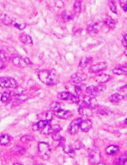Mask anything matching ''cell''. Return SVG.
<instances>
[{"label": "cell", "instance_id": "6da1fadb", "mask_svg": "<svg viewBox=\"0 0 127 165\" xmlns=\"http://www.w3.org/2000/svg\"><path fill=\"white\" fill-rule=\"evenodd\" d=\"M38 76L41 81L46 85H56L59 82L58 74L53 70H41L38 73Z\"/></svg>", "mask_w": 127, "mask_h": 165}, {"label": "cell", "instance_id": "7a4b0ae2", "mask_svg": "<svg viewBox=\"0 0 127 165\" xmlns=\"http://www.w3.org/2000/svg\"><path fill=\"white\" fill-rule=\"evenodd\" d=\"M11 61L14 65L20 68H25L32 64L31 61L28 58L17 55L12 56L11 57Z\"/></svg>", "mask_w": 127, "mask_h": 165}, {"label": "cell", "instance_id": "3957f363", "mask_svg": "<svg viewBox=\"0 0 127 165\" xmlns=\"http://www.w3.org/2000/svg\"><path fill=\"white\" fill-rule=\"evenodd\" d=\"M18 85L14 79L7 77H0V87L16 89Z\"/></svg>", "mask_w": 127, "mask_h": 165}, {"label": "cell", "instance_id": "277c9868", "mask_svg": "<svg viewBox=\"0 0 127 165\" xmlns=\"http://www.w3.org/2000/svg\"><path fill=\"white\" fill-rule=\"evenodd\" d=\"M38 152L42 159H48L51 154V148L49 144L47 142H40L38 144Z\"/></svg>", "mask_w": 127, "mask_h": 165}, {"label": "cell", "instance_id": "5b68a950", "mask_svg": "<svg viewBox=\"0 0 127 165\" xmlns=\"http://www.w3.org/2000/svg\"><path fill=\"white\" fill-rule=\"evenodd\" d=\"M58 98L63 101H70L72 102L78 103H80V99L78 97L74 95L68 91H62L58 94Z\"/></svg>", "mask_w": 127, "mask_h": 165}, {"label": "cell", "instance_id": "8992f818", "mask_svg": "<svg viewBox=\"0 0 127 165\" xmlns=\"http://www.w3.org/2000/svg\"><path fill=\"white\" fill-rule=\"evenodd\" d=\"M81 106H86L91 109L96 108L97 106V101L94 96L91 95L85 96L83 97Z\"/></svg>", "mask_w": 127, "mask_h": 165}, {"label": "cell", "instance_id": "52a82bcc", "mask_svg": "<svg viewBox=\"0 0 127 165\" xmlns=\"http://www.w3.org/2000/svg\"><path fill=\"white\" fill-rule=\"evenodd\" d=\"M82 121V120L81 118H78L73 120L71 122V123L70 124L69 126L68 127V132L70 134L75 135L78 132L79 129L80 128V126H81Z\"/></svg>", "mask_w": 127, "mask_h": 165}, {"label": "cell", "instance_id": "ba28073f", "mask_svg": "<svg viewBox=\"0 0 127 165\" xmlns=\"http://www.w3.org/2000/svg\"><path fill=\"white\" fill-rule=\"evenodd\" d=\"M107 67H108L107 63L105 61H102L91 66L89 69V71L91 73L96 74L102 71H104V70L107 68Z\"/></svg>", "mask_w": 127, "mask_h": 165}, {"label": "cell", "instance_id": "9c48e42d", "mask_svg": "<svg viewBox=\"0 0 127 165\" xmlns=\"http://www.w3.org/2000/svg\"><path fill=\"white\" fill-rule=\"evenodd\" d=\"M105 86L103 85H98V86H94L91 85L87 87L86 92L89 95L92 96H95L98 93L104 91L105 90Z\"/></svg>", "mask_w": 127, "mask_h": 165}, {"label": "cell", "instance_id": "30bf717a", "mask_svg": "<svg viewBox=\"0 0 127 165\" xmlns=\"http://www.w3.org/2000/svg\"><path fill=\"white\" fill-rule=\"evenodd\" d=\"M53 114L58 118L62 120L68 119L72 116V112L70 111L62 108L58 109L56 111L53 112Z\"/></svg>", "mask_w": 127, "mask_h": 165}, {"label": "cell", "instance_id": "8fae6325", "mask_svg": "<svg viewBox=\"0 0 127 165\" xmlns=\"http://www.w3.org/2000/svg\"><path fill=\"white\" fill-rule=\"evenodd\" d=\"M87 75L83 73H76L71 76V80L74 83H80L87 79Z\"/></svg>", "mask_w": 127, "mask_h": 165}, {"label": "cell", "instance_id": "7c38bea8", "mask_svg": "<svg viewBox=\"0 0 127 165\" xmlns=\"http://www.w3.org/2000/svg\"><path fill=\"white\" fill-rule=\"evenodd\" d=\"M101 27H102V24L100 22L94 23L87 28V32L89 34H97L100 30Z\"/></svg>", "mask_w": 127, "mask_h": 165}, {"label": "cell", "instance_id": "4fadbf2b", "mask_svg": "<svg viewBox=\"0 0 127 165\" xmlns=\"http://www.w3.org/2000/svg\"><path fill=\"white\" fill-rule=\"evenodd\" d=\"M100 159V154L95 151H91L89 154L90 162L92 165H97Z\"/></svg>", "mask_w": 127, "mask_h": 165}, {"label": "cell", "instance_id": "5bb4252c", "mask_svg": "<svg viewBox=\"0 0 127 165\" xmlns=\"http://www.w3.org/2000/svg\"><path fill=\"white\" fill-rule=\"evenodd\" d=\"M111 77L108 74H100L95 77V81L98 84H103L109 81Z\"/></svg>", "mask_w": 127, "mask_h": 165}, {"label": "cell", "instance_id": "9a60e30c", "mask_svg": "<svg viewBox=\"0 0 127 165\" xmlns=\"http://www.w3.org/2000/svg\"><path fill=\"white\" fill-rule=\"evenodd\" d=\"M112 73L116 75H121L127 73V65H122L116 67L112 70Z\"/></svg>", "mask_w": 127, "mask_h": 165}, {"label": "cell", "instance_id": "2e32d148", "mask_svg": "<svg viewBox=\"0 0 127 165\" xmlns=\"http://www.w3.org/2000/svg\"><path fill=\"white\" fill-rule=\"evenodd\" d=\"M20 41L25 45H30L33 44V40L32 38L28 34H21L19 37Z\"/></svg>", "mask_w": 127, "mask_h": 165}, {"label": "cell", "instance_id": "e0dca14e", "mask_svg": "<svg viewBox=\"0 0 127 165\" xmlns=\"http://www.w3.org/2000/svg\"><path fill=\"white\" fill-rule=\"evenodd\" d=\"M91 127H92V122L91 120L87 119L82 121L80 128L83 132H88L91 128Z\"/></svg>", "mask_w": 127, "mask_h": 165}, {"label": "cell", "instance_id": "ac0fdd59", "mask_svg": "<svg viewBox=\"0 0 127 165\" xmlns=\"http://www.w3.org/2000/svg\"><path fill=\"white\" fill-rule=\"evenodd\" d=\"M78 112L80 115L84 116H90L92 115L91 109L86 106H80L78 109Z\"/></svg>", "mask_w": 127, "mask_h": 165}, {"label": "cell", "instance_id": "d6986e66", "mask_svg": "<svg viewBox=\"0 0 127 165\" xmlns=\"http://www.w3.org/2000/svg\"><path fill=\"white\" fill-rule=\"evenodd\" d=\"M92 57H84L81 59L78 67L80 69H85L87 66L92 63Z\"/></svg>", "mask_w": 127, "mask_h": 165}, {"label": "cell", "instance_id": "ffe728a7", "mask_svg": "<svg viewBox=\"0 0 127 165\" xmlns=\"http://www.w3.org/2000/svg\"><path fill=\"white\" fill-rule=\"evenodd\" d=\"M48 124H49L48 121L44 120H40L34 126V129L36 131H39L41 132Z\"/></svg>", "mask_w": 127, "mask_h": 165}, {"label": "cell", "instance_id": "44dd1931", "mask_svg": "<svg viewBox=\"0 0 127 165\" xmlns=\"http://www.w3.org/2000/svg\"><path fill=\"white\" fill-rule=\"evenodd\" d=\"M53 112L52 111H47L45 112H42L39 115V118H40L41 120H44L50 122L52 121L53 116Z\"/></svg>", "mask_w": 127, "mask_h": 165}, {"label": "cell", "instance_id": "7402d4cb", "mask_svg": "<svg viewBox=\"0 0 127 165\" xmlns=\"http://www.w3.org/2000/svg\"><path fill=\"white\" fill-rule=\"evenodd\" d=\"M13 26H14V28H18L19 30H23L24 28H25L26 25L25 23L21 22L20 21L18 20L17 19H12V24Z\"/></svg>", "mask_w": 127, "mask_h": 165}, {"label": "cell", "instance_id": "603a6c76", "mask_svg": "<svg viewBox=\"0 0 127 165\" xmlns=\"http://www.w3.org/2000/svg\"><path fill=\"white\" fill-rule=\"evenodd\" d=\"M104 24L108 28L113 29L116 27L115 20L112 17H108L105 18L104 21Z\"/></svg>", "mask_w": 127, "mask_h": 165}, {"label": "cell", "instance_id": "cb8c5ba5", "mask_svg": "<svg viewBox=\"0 0 127 165\" xmlns=\"http://www.w3.org/2000/svg\"><path fill=\"white\" fill-rule=\"evenodd\" d=\"M124 96H122L121 94L119 93H115L112 95L110 97V101L113 103H117L121 102L122 100L124 99Z\"/></svg>", "mask_w": 127, "mask_h": 165}, {"label": "cell", "instance_id": "d4e9b609", "mask_svg": "<svg viewBox=\"0 0 127 165\" xmlns=\"http://www.w3.org/2000/svg\"><path fill=\"white\" fill-rule=\"evenodd\" d=\"M119 150V147L115 145H110L106 149V153L109 155H113L116 153Z\"/></svg>", "mask_w": 127, "mask_h": 165}, {"label": "cell", "instance_id": "484cf974", "mask_svg": "<svg viewBox=\"0 0 127 165\" xmlns=\"http://www.w3.org/2000/svg\"><path fill=\"white\" fill-rule=\"evenodd\" d=\"M62 17L65 22H70L73 20L74 15L69 12H64L62 13Z\"/></svg>", "mask_w": 127, "mask_h": 165}, {"label": "cell", "instance_id": "4316f807", "mask_svg": "<svg viewBox=\"0 0 127 165\" xmlns=\"http://www.w3.org/2000/svg\"><path fill=\"white\" fill-rule=\"evenodd\" d=\"M10 142V137L7 134H3L0 136V144L7 146Z\"/></svg>", "mask_w": 127, "mask_h": 165}, {"label": "cell", "instance_id": "83f0119b", "mask_svg": "<svg viewBox=\"0 0 127 165\" xmlns=\"http://www.w3.org/2000/svg\"><path fill=\"white\" fill-rule=\"evenodd\" d=\"M81 4L82 1L76 0V1L74 4V10L76 14H79L81 11Z\"/></svg>", "mask_w": 127, "mask_h": 165}, {"label": "cell", "instance_id": "f1b7e54d", "mask_svg": "<svg viewBox=\"0 0 127 165\" xmlns=\"http://www.w3.org/2000/svg\"><path fill=\"white\" fill-rule=\"evenodd\" d=\"M1 20L3 23L6 25H11L12 24V18L6 14L3 15L1 17Z\"/></svg>", "mask_w": 127, "mask_h": 165}, {"label": "cell", "instance_id": "f546056e", "mask_svg": "<svg viewBox=\"0 0 127 165\" xmlns=\"http://www.w3.org/2000/svg\"><path fill=\"white\" fill-rule=\"evenodd\" d=\"M11 93L10 91H5L3 93L1 97V101L3 103H7L10 99Z\"/></svg>", "mask_w": 127, "mask_h": 165}, {"label": "cell", "instance_id": "4dcf8cb0", "mask_svg": "<svg viewBox=\"0 0 127 165\" xmlns=\"http://www.w3.org/2000/svg\"><path fill=\"white\" fill-rule=\"evenodd\" d=\"M109 6L110 10L111 12L113 13L117 14V8H116L114 0H110L109 2Z\"/></svg>", "mask_w": 127, "mask_h": 165}, {"label": "cell", "instance_id": "1f68e13d", "mask_svg": "<svg viewBox=\"0 0 127 165\" xmlns=\"http://www.w3.org/2000/svg\"><path fill=\"white\" fill-rule=\"evenodd\" d=\"M34 140V137L32 136L26 135L21 138V141L23 142H32Z\"/></svg>", "mask_w": 127, "mask_h": 165}, {"label": "cell", "instance_id": "d6a6232c", "mask_svg": "<svg viewBox=\"0 0 127 165\" xmlns=\"http://www.w3.org/2000/svg\"><path fill=\"white\" fill-rule=\"evenodd\" d=\"M8 58H10V57H8L7 54L6 53L5 51L0 48V60H4V59H7Z\"/></svg>", "mask_w": 127, "mask_h": 165}, {"label": "cell", "instance_id": "836d02e7", "mask_svg": "<svg viewBox=\"0 0 127 165\" xmlns=\"http://www.w3.org/2000/svg\"><path fill=\"white\" fill-rule=\"evenodd\" d=\"M50 108H51V111L53 112L58 109L61 108V105L60 103L58 102L52 103V104L51 105Z\"/></svg>", "mask_w": 127, "mask_h": 165}, {"label": "cell", "instance_id": "e575fe53", "mask_svg": "<svg viewBox=\"0 0 127 165\" xmlns=\"http://www.w3.org/2000/svg\"><path fill=\"white\" fill-rule=\"evenodd\" d=\"M127 162V156L126 154H123L118 160V165H124Z\"/></svg>", "mask_w": 127, "mask_h": 165}, {"label": "cell", "instance_id": "d590c367", "mask_svg": "<svg viewBox=\"0 0 127 165\" xmlns=\"http://www.w3.org/2000/svg\"><path fill=\"white\" fill-rule=\"evenodd\" d=\"M72 146L73 148H74V150H79V149H81V148L84 147L83 144L80 141L75 142L74 144Z\"/></svg>", "mask_w": 127, "mask_h": 165}, {"label": "cell", "instance_id": "8d00e7d4", "mask_svg": "<svg viewBox=\"0 0 127 165\" xmlns=\"http://www.w3.org/2000/svg\"><path fill=\"white\" fill-rule=\"evenodd\" d=\"M75 91L78 95H81L82 91V89L80 83H76V85H75Z\"/></svg>", "mask_w": 127, "mask_h": 165}, {"label": "cell", "instance_id": "74e56055", "mask_svg": "<svg viewBox=\"0 0 127 165\" xmlns=\"http://www.w3.org/2000/svg\"><path fill=\"white\" fill-rule=\"evenodd\" d=\"M119 4L124 11L127 12V0H119Z\"/></svg>", "mask_w": 127, "mask_h": 165}, {"label": "cell", "instance_id": "f35d334b", "mask_svg": "<svg viewBox=\"0 0 127 165\" xmlns=\"http://www.w3.org/2000/svg\"><path fill=\"white\" fill-rule=\"evenodd\" d=\"M122 44L123 46L127 48V34H124V38H123V40L122 41Z\"/></svg>", "mask_w": 127, "mask_h": 165}, {"label": "cell", "instance_id": "ab89813d", "mask_svg": "<svg viewBox=\"0 0 127 165\" xmlns=\"http://www.w3.org/2000/svg\"><path fill=\"white\" fill-rule=\"evenodd\" d=\"M5 67H6V65L4 63L2 60H0V70L4 69Z\"/></svg>", "mask_w": 127, "mask_h": 165}, {"label": "cell", "instance_id": "60d3db41", "mask_svg": "<svg viewBox=\"0 0 127 165\" xmlns=\"http://www.w3.org/2000/svg\"><path fill=\"white\" fill-rule=\"evenodd\" d=\"M124 54L125 55V56H126V57H127V48H125V51H124Z\"/></svg>", "mask_w": 127, "mask_h": 165}, {"label": "cell", "instance_id": "b9f144b4", "mask_svg": "<svg viewBox=\"0 0 127 165\" xmlns=\"http://www.w3.org/2000/svg\"><path fill=\"white\" fill-rule=\"evenodd\" d=\"M124 123H125V124H126V125H127V118L125 119V121H124Z\"/></svg>", "mask_w": 127, "mask_h": 165}, {"label": "cell", "instance_id": "7bdbcfd3", "mask_svg": "<svg viewBox=\"0 0 127 165\" xmlns=\"http://www.w3.org/2000/svg\"><path fill=\"white\" fill-rule=\"evenodd\" d=\"M13 165H22L21 164H20V163H14L13 164Z\"/></svg>", "mask_w": 127, "mask_h": 165}, {"label": "cell", "instance_id": "ee69618b", "mask_svg": "<svg viewBox=\"0 0 127 165\" xmlns=\"http://www.w3.org/2000/svg\"><path fill=\"white\" fill-rule=\"evenodd\" d=\"M97 165H105L103 163H98Z\"/></svg>", "mask_w": 127, "mask_h": 165}, {"label": "cell", "instance_id": "f6af8a7d", "mask_svg": "<svg viewBox=\"0 0 127 165\" xmlns=\"http://www.w3.org/2000/svg\"><path fill=\"white\" fill-rule=\"evenodd\" d=\"M42 165V164H38V165Z\"/></svg>", "mask_w": 127, "mask_h": 165}, {"label": "cell", "instance_id": "bcb514c9", "mask_svg": "<svg viewBox=\"0 0 127 165\" xmlns=\"http://www.w3.org/2000/svg\"><path fill=\"white\" fill-rule=\"evenodd\" d=\"M78 1H82V0H78Z\"/></svg>", "mask_w": 127, "mask_h": 165}, {"label": "cell", "instance_id": "7dc6e473", "mask_svg": "<svg viewBox=\"0 0 127 165\" xmlns=\"http://www.w3.org/2000/svg\"><path fill=\"white\" fill-rule=\"evenodd\" d=\"M126 76H127V74H126Z\"/></svg>", "mask_w": 127, "mask_h": 165}]
</instances>
